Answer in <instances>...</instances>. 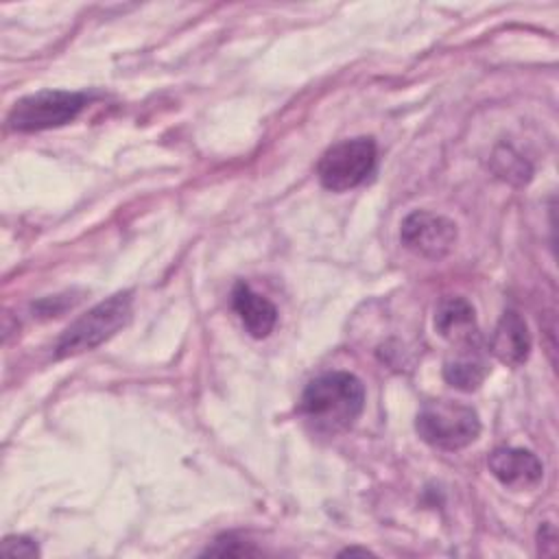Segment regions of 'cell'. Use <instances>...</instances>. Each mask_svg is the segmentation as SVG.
Returning a JSON list of instances; mask_svg holds the SVG:
<instances>
[{
    "label": "cell",
    "mask_w": 559,
    "mask_h": 559,
    "mask_svg": "<svg viewBox=\"0 0 559 559\" xmlns=\"http://www.w3.org/2000/svg\"><path fill=\"white\" fill-rule=\"evenodd\" d=\"M205 555H234V557H240V555H255V550L249 548L247 544H242L240 539H234L231 535H227V537H218L214 542V546L205 550Z\"/></svg>",
    "instance_id": "cell-13"
},
{
    "label": "cell",
    "mask_w": 559,
    "mask_h": 559,
    "mask_svg": "<svg viewBox=\"0 0 559 559\" xmlns=\"http://www.w3.org/2000/svg\"><path fill=\"white\" fill-rule=\"evenodd\" d=\"M400 238L413 253L428 260H441L456 242V225L445 216L417 210L402 221Z\"/></svg>",
    "instance_id": "cell-6"
},
{
    "label": "cell",
    "mask_w": 559,
    "mask_h": 559,
    "mask_svg": "<svg viewBox=\"0 0 559 559\" xmlns=\"http://www.w3.org/2000/svg\"><path fill=\"white\" fill-rule=\"evenodd\" d=\"M378 148L371 138H352L332 144L317 164V177L323 188L343 192L360 186L376 168Z\"/></svg>",
    "instance_id": "cell-5"
},
{
    "label": "cell",
    "mask_w": 559,
    "mask_h": 559,
    "mask_svg": "<svg viewBox=\"0 0 559 559\" xmlns=\"http://www.w3.org/2000/svg\"><path fill=\"white\" fill-rule=\"evenodd\" d=\"M87 103L90 96L85 92L44 90L20 98L7 116V124L20 133L55 129L74 120Z\"/></svg>",
    "instance_id": "cell-4"
},
{
    "label": "cell",
    "mask_w": 559,
    "mask_h": 559,
    "mask_svg": "<svg viewBox=\"0 0 559 559\" xmlns=\"http://www.w3.org/2000/svg\"><path fill=\"white\" fill-rule=\"evenodd\" d=\"M487 362L480 356V347L459 349V354L443 365V378L448 384L461 391H474L487 376Z\"/></svg>",
    "instance_id": "cell-11"
},
{
    "label": "cell",
    "mask_w": 559,
    "mask_h": 559,
    "mask_svg": "<svg viewBox=\"0 0 559 559\" xmlns=\"http://www.w3.org/2000/svg\"><path fill=\"white\" fill-rule=\"evenodd\" d=\"M231 306L253 338H266L277 323V308L249 284L238 282L231 293Z\"/></svg>",
    "instance_id": "cell-10"
},
{
    "label": "cell",
    "mask_w": 559,
    "mask_h": 559,
    "mask_svg": "<svg viewBox=\"0 0 559 559\" xmlns=\"http://www.w3.org/2000/svg\"><path fill=\"white\" fill-rule=\"evenodd\" d=\"M415 428L428 445L452 452L476 441L480 419L467 404L439 400L424 404V408L417 413Z\"/></svg>",
    "instance_id": "cell-3"
},
{
    "label": "cell",
    "mask_w": 559,
    "mask_h": 559,
    "mask_svg": "<svg viewBox=\"0 0 559 559\" xmlns=\"http://www.w3.org/2000/svg\"><path fill=\"white\" fill-rule=\"evenodd\" d=\"M365 406V386L349 371H330L314 378L301 393L299 413L314 432L338 435L347 430Z\"/></svg>",
    "instance_id": "cell-1"
},
{
    "label": "cell",
    "mask_w": 559,
    "mask_h": 559,
    "mask_svg": "<svg viewBox=\"0 0 559 559\" xmlns=\"http://www.w3.org/2000/svg\"><path fill=\"white\" fill-rule=\"evenodd\" d=\"M435 328L459 349L480 347L474 308L465 297H445L435 310Z\"/></svg>",
    "instance_id": "cell-8"
},
{
    "label": "cell",
    "mask_w": 559,
    "mask_h": 559,
    "mask_svg": "<svg viewBox=\"0 0 559 559\" xmlns=\"http://www.w3.org/2000/svg\"><path fill=\"white\" fill-rule=\"evenodd\" d=\"M489 472L509 489H535L544 478L542 461L524 448H496L487 459Z\"/></svg>",
    "instance_id": "cell-7"
},
{
    "label": "cell",
    "mask_w": 559,
    "mask_h": 559,
    "mask_svg": "<svg viewBox=\"0 0 559 559\" xmlns=\"http://www.w3.org/2000/svg\"><path fill=\"white\" fill-rule=\"evenodd\" d=\"M489 352L509 367H520L531 352V332L526 328V321L515 310H504L500 317L491 341Z\"/></svg>",
    "instance_id": "cell-9"
},
{
    "label": "cell",
    "mask_w": 559,
    "mask_h": 559,
    "mask_svg": "<svg viewBox=\"0 0 559 559\" xmlns=\"http://www.w3.org/2000/svg\"><path fill=\"white\" fill-rule=\"evenodd\" d=\"M2 555H11V557H37L39 548L37 544L26 537V535H7L0 544Z\"/></svg>",
    "instance_id": "cell-12"
},
{
    "label": "cell",
    "mask_w": 559,
    "mask_h": 559,
    "mask_svg": "<svg viewBox=\"0 0 559 559\" xmlns=\"http://www.w3.org/2000/svg\"><path fill=\"white\" fill-rule=\"evenodd\" d=\"M131 321V293H116L90 308L74 323H70L57 341L55 356H79L109 341L118 330Z\"/></svg>",
    "instance_id": "cell-2"
},
{
    "label": "cell",
    "mask_w": 559,
    "mask_h": 559,
    "mask_svg": "<svg viewBox=\"0 0 559 559\" xmlns=\"http://www.w3.org/2000/svg\"><path fill=\"white\" fill-rule=\"evenodd\" d=\"M341 555H371L367 548H345Z\"/></svg>",
    "instance_id": "cell-14"
}]
</instances>
